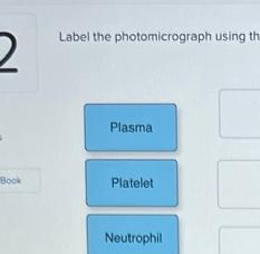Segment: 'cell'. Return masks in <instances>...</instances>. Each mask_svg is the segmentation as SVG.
Wrapping results in <instances>:
<instances>
[{
	"instance_id": "6da1fadb",
	"label": "cell",
	"mask_w": 260,
	"mask_h": 254,
	"mask_svg": "<svg viewBox=\"0 0 260 254\" xmlns=\"http://www.w3.org/2000/svg\"><path fill=\"white\" fill-rule=\"evenodd\" d=\"M85 202L90 208L175 207L178 162L90 158L85 161Z\"/></svg>"
},
{
	"instance_id": "7a4b0ae2",
	"label": "cell",
	"mask_w": 260,
	"mask_h": 254,
	"mask_svg": "<svg viewBox=\"0 0 260 254\" xmlns=\"http://www.w3.org/2000/svg\"><path fill=\"white\" fill-rule=\"evenodd\" d=\"M171 105L88 103L84 105V147L88 152H172L177 129Z\"/></svg>"
},
{
	"instance_id": "3957f363",
	"label": "cell",
	"mask_w": 260,
	"mask_h": 254,
	"mask_svg": "<svg viewBox=\"0 0 260 254\" xmlns=\"http://www.w3.org/2000/svg\"><path fill=\"white\" fill-rule=\"evenodd\" d=\"M87 254H180L179 219L172 214L92 213Z\"/></svg>"
}]
</instances>
